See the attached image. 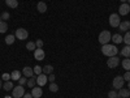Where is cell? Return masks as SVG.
<instances>
[{
    "label": "cell",
    "instance_id": "obj_1",
    "mask_svg": "<svg viewBox=\"0 0 130 98\" xmlns=\"http://www.w3.org/2000/svg\"><path fill=\"white\" fill-rule=\"evenodd\" d=\"M117 46L116 45H109V43H107V45H103L102 46V54L108 58H111V56H117Z\"/></svg>",
    "mask_w": 130,
    "mask_h": 98
},
{
    "label": "cell",
    "instance_id": "obj_2",
    "mask_svg": "<svg viewBox=\"0 0 130 98\" xmlns=\"http://www.w3.org/2000/svg\"><path fill=\"white\" fill-rule=\"evenodd\" d=\"M112 38V34L108 30H103L100 34H99V38H98V41H99V43L103 46V45H107V43H109Z\"/></svg>",
    "mask_w": 130,
    "mask_h": 98
},
{
    "label": "cell",
    "instance_id": "obj_3",
    "mask_svg": "<svg viewBox=\"0 0 130 98\" xmlns=\"http://www.w3.org/2000/svg\"><path fill=\"white\" fill-rule=\"evenodd\" d=\"M12 90H13V92H12V98H21V97H24V94L26 93L22 85L14 86V88H13Z\"/></svg>",
    "mask_w": 130,
    "mask_h": 98
},
{
    "label": "cell",
    "instance_id": "obj_4",
    "mask_svg": "<svg viewBox=\"0 0 130 98\" xmlns=\"http://www.w3.org/2000/svg\"><path fill=\"white\" fill-rule=\"evenodd\" d=\"M124 84H125V80H124L122 76H116V77L113 79V81H112V85H113V88L116 90L124 88Z\"/></svg>",
    "mask_w": 130,
    "mask_h": 98
},
{
    "label": "cell",
    "instance_id": "obj_5",
    "mask_svg": "<svg viewBox=\"0 0 130 98\" xmlns=\"http://www.w3.org/2000/svg\"><path fill=\"white\" fill-rule=\"evenodd\" d=\"M121 24V18H120V15L117 13H112L109 16V25L112 28H118V25Z\"/></svg>",
    "mask_w": 130,
    "mask_h": 98
},
{
    "label": "cell",
    "instance_id": "obj_6",
    "mask_svg": "<svg viewBox=\"0 0 130 98\" xmlns=\"http://www.w3.org/2000/svg\"><path fill=\"white\" fill-rule=\"evenodd\" d=\"M16 38L17 39H21V41H25V39H27V37H29V33H27V30L26 29H24V28H18L17 30H16Z\"/></svg>",
    "mask_w": 130,
    "mask_h": 98
},
{
    "label": "cell",
    "instance_id": "obj_7",
    "mask_svg": "<svg viewBox=\"0 0 130 98\" xmlns=\"http://www.w3.org/2000/svg\"><path fill=\"white\" fill-rule=\"evenodd\" d=\"M127 13H130V4L127 3H122L118 8V15L120 16H126Z\"/></svg>",
    "mask_w": 130,
    "mask_h": 98
},
{
    "label": "cell",
    "instance_id": "obj_8",
    "mask_svg": "<svg viewBox=\"0 0 130 98\" xmlns=\"http://www.w3.org/2000/svg\"><path fill=\"white\" fill-rule=\"evenodd\" d=\"M118 64H120V59H118L117 56H111V58H108V60H107V65L109 68H116Z\"/></svg>",
    "mask_w": 130,
    "mask_h": 98
},
{
    "label": "cell",
    "instance_id": "obj_9",
    "mask_svg": "<svg viewBox=\"0 0 130 98\" xmlns=\"http://www.w3.org/2000/svg\"><path fill=\"white\" fill-rule=\"evenodd\" d=\"M47 81H48L47 75H44V73H40L39 76H37V84H38L39 86H44V85L47 84Z\"/></svg>",
    "mask_w": 130,
    "mask_h": 98
},
{
    "label": "cell",
    "instance_id": "obj_10",
    "mask_svg": "<svg viewBox=\"0 0 130 98\" xmlns=\"http://www.w3.org/2000/svg\"><path fill=\"white\" fill-rule=\"evenodd\" d=\"M44 56H46V54H44V50L43 48H37L34 50V58L35 60H44Z\"/></svg>",
    "mask_w": 130,
    "mask_h": 98
},
{
    "label": "cell",
    "instance_id": "obj_11",
    "mask_svg": "<svg viewBox=\"0 0 130 98\" xmlns=\"http://www.w3.org/2000/svg\"><path fill=\"white\" fill-rule=\"evenodd\" d=\"M42 94H43V90L40 89V86H38V88H31V95H32V98H40L42 97Z\"/></svg>",
    "mask_w": 130,
    "mask_h": 98
},
{
    "label": "cell",
    "instance_id": "obj_12",
    "mask_svg": "<svg viewBox=\"0 0 130 98\" xmlns=\"http://www.w3.org/2000/svg\"><path fill=\"white\" fill-rule=\"evenodd\" d=\"M118 98H129L130 97V90L129 89H124V88H121V89H118Z\"/></svg>",
    "mask_w": 130,
    "mask_h": 98
},
{
    "label": "cell",
    "instance_id": "obj_13",
    "mask_svg": "<svg viewBox=\"0 0 130 98\" xmlns=\"http://www.w3.org/2000/svg\"><path fill=\"white\" fill-rule=\"evenodd\" d=\"M118 29H120L121 31H129L130 29V21H121V24L118 25Z\"/></svg>",
    "mask_w": 130,
    "mask_h": 98
},
{
    "label": "cell",
    "instance_id": "obj_14",
    "mask_svg": "<svg viewBox=\"0 0 130 98\" xmlns=\"http://www.w3.org/2000/svg\"><path fill=\"white\" fill-rule=\"evenodd\" d=\"M22 73H24V76H26V77H32V76H34V69H32L31 67H25Z\"/></svg>",
    "mask_w": 130,
    "mask_h": 98
},
{
    "label": "cell",
    "instance_id": "obj_15",
    "mask_svg": "<svg viewBox=\"0 0 130 98\" xmlns=\"http://www.w3.org/2000/svg\"><path fill=\"white\" fill-rule=\"evenodd\" d=\"M111 41L115 43V45H118V43H121L124 41V37H121L120 34H113L112 38H111Z\"/></svg>",
    "mask_w": 130,
    "mask_h": 98
},
{
    "label": "cell",
    "instance_id": "obj_16",
    "mask_svg": "<svg viewBox=\"0 0 130 98\" xmlns=\"http://www.w3.org/2000/svg\"><path fill=\"white\" fill-rule=\"evenodd\" d=\"M37 8H38V12L44 13L46 10H47V4H46L44 2H39V3H38V5H37Z\"/></svg>",
    "mask_w": 130,
    "mask_h": 98
},
{
    "label": "cell",
    "instance_id": "obj_17",
    "mask_svg": "<svg viewBox=\"0 0 130 98\" xmlns=\"http://www.w3.org/2000/svg\"><path fill=\"white\" fill-rule=\"evenodd\" d=\"M121 55L125 56V58H129V59H130V46L125 45V47L121 48Z\"/></svg>",
    "mask_w": 130,
    "mask_h": 98
},
{
    "label": "cell",
    "instance_id": "obj_18",
    "mask_svg": "<svg viewBox=\"0 0 130 98\" xmlns=\"http://www.w3.org/2000/svg\"><path fill=\"white\" fill-rule=\"evenodd\" d=\"M13 88H14V86H13V82H12V81H9V80H8V81H5V82L3 84V89H4V90H7V92H10Z\"/></svg>",
    "mask_w": 130,
    "mask_h": 98
},
{
    "label": "cell",
    "instance_id": "obj_19",
    "mask_svg": "<svg viewBox=\"0 0 130 98\" xmlns=\"http://www.w3.org/2000/svg\"><path fill=\"white\" fill-rule=\"evenodd\" d=\"M21 77V71H13L10 73V79L12 81H18V79Z\"/></svg>",
    "mask_w": 130,
    "mask_h": 98
},
{
    "label": "cell",
    "instance_id": "obj_20",
    "mask_svg": "<svg viewBox=\"0 0 130 98\" xmlns=\"http://www.w3.org/2000/svg\"><path fill=\"white\" fill-rule=\"evenodd\" d=\"M5 4L9 8H13V9L18 7V2H17V0H5Z\"/></svg>",
    "mask_w": 130,
    "mask_h": 98
},
{
    "label": "cell",
    "instance_id": "obj_21",
    "mask_svg": "<svg viewBox=\"0 0 130 98\" xmlns=\"http://www.w3.org/2000/svg\"><path fill=\"white\" fill-rule=\"evenodd\" d=\"M43 73H44V75H51V73H53V67H52L51 64L44 65V68H43Z\"/></svg>",
    "mask_w": 130,
    "mask_h": 98
},
{
    "label": "cell",
    "instance_id": "obj_22",
    "mask_svg": "<svg viewBox=\"0 0 130 98\" xmlns=\"http://www.w3.org/2000/svg\"><path fill=\"white\" fill-rule=\"evenodd\" d=\"M14 41H16V35H13V34H9V35L5 37V43L7 45H13Z\"/></svg>",
    "mask_w": 130,
    "mask_h": 98
},
{
    "label": "cell",
    "instance_id": "obj_23",
    "mask_svg": "<svg viewBox=\"0 0 130 98\" xmlns=\"http://www.w3.org/2000/svg\"><path fill=\"white\" fill-rule=\"evenodd\" d=\"M35 82H37V76L34 75V76H32V77H30L29 80H27V86H29V88H34V85H35Z\"/></svg>",
    "mask_w": 130,
    "mask_h": 98
},
{
    "label": "cell",
    "instance_id": "obj_24",
    "mask_svg": "<svg viewBox=\"0 0 130 98\" xmlns=\"http://www.w3.org/2000/svg\"><path fill=\"white\" fill-rule=\"evenodd\" d=\"M122 67L125 71H130V59L129 58H125L122 60Z\"/></svg>",
    "mask_w": 130,
    "mask_h": 98
},
{
    "label": "cell",
    "instance_id": "obj_25",
    "mask_svg": "<svg viewBox=\"0 0 130 98\" xmlns=\"http://www.w3.org/2000/svg\"><path fill=\"white\" fill-rule=\"evenodd\" d=\"M26 48H27L29 51H34V50H37L35 42H27V43H26Z\"/></svg>",
    "mask_w": 130,
    "mask_h": 98
},
{
    "label": "cell",
    "instance_id": "obj_26",
    "mask_svg": "<svg viewBox=\"0 0 130 98\" xmlns=\"http://www.w3.org/2000/svg\"><path fill=\"white\" fill-rule=\"evenodd\" d=\"M7 30H8L7 22H5V21H2V22H0V33H5Z\"/></svg>",
    "mask_w": 130,
    "mask_h": 98
},
{
    "label": "cell",
    "instance_id": "obj_27",
    "mask_svg": "<svg viewBox=\"0 0 130 98\" xmlns=\"http://www.w3.org/2000/svg\"><path fill=\"white\" fill-rule=\"evenodd\" d=\"M32 69H34V75H35V76H39L40 73H43V68L40 67V65H35Z\"/></svg>",
    "mask_w": 130,
    "mask_h": 98
},
{
    "label": "cell",
    "instance_id": "obj_28",
    "mask_svg": "<svg viewBox=\"0 0 130 98\" xmlns=\"http://www.w3.org/2000/svg\"><path fill=\"white\" fill-rule=\"evenodd\" d=\"M27 84V77H26V76H21V77L18 79V85H26Z\"/></svg>",
    "mask_w": 130,
    "mask_h": 98
},
{
    "label": "cell",
    "instance_id": "obj_29",
    "mask_svg": "<svg viewBox=\"0 0 130 98\" xmlns=\"http://www.w3.org/2000/svg\"><path fill=\"white\" fill-rule=\"evenodd\" d=\"M122 42H125V45L130 46V31H126V34H125V37H124V41H122Z\"/></svg>",
    "mask_w": 130,
    "mask_h": 98
},
{
    "label": "cell",
    "instance_id": "obj_30",
    "mask_svg": "<svg viewBox=\"0 0 130 98\" xmlns=\"http://www.w3.org/2000/svg\"><path fill=\"white\" fill-rule=\"evenodd\" d=\"M50 90H51V92H53V93H56V92L59 90V86H57V84H55V82H51V84H50Z\"/></svg>",
    "mask_w": 130,
    "mask_h": 98
},
{
    "label": "cell",
    "instance_id": "obj_31",
    "mask_svg": "<svg viewBox=\"0 0 130 98\" xmlns=\"http://www.w3.org/2000/svg\"><path fill=\"white\" fill-rule=\"evenodd\" d=\"M108 97H109V98H118V93H117V90L113 89V90H111V92H108Z\"/></svg>",
    "mask_w": 130,
    "mask_h": 98
},
{
    "label": "cell",
    "instance_id": "obj_32",
    "mask_svg": "<svg viewBox=\"0 0 130 98\" xmlns=\"http://www.w3.org/2000/svg\"><path fill=\"white\" fill-rule=\"evenodd\" d=\"M35 45H37V48H42L43 47V41L42 39H37L35 41Z\"/></svg>",
    "mask_w": 130,
    "mask_h": 98
},
{
    "label": "cell",
    "instance_id": "obj_33",
    "mask_svg": "<svg viewBox=\"0 0 130 98\" xmlns=\"http://www.w3.org/2000/svg\"><path fill=\"white\" fill-rule=\"evenodd\" d=\"M0 17H2V20H3V21H5V20H8V18L10 17V15H9L8 12H3V15L0 16Z\"/></svg>",
    "mask_w": 130,
    "mask_h": 98
},
{
    "label": "cell",
    "instance_id": "obj_34",
    "mask_svg": "<svg viewBox=\"0 0 130 98\" xmlns=\"http://www.w3.org/2000/svg\"><path fill=\"white\" fill-rule=\"evenodd\" d=\"M122 77H124V80H125V81H130V71H126V72H125V75L122 76Z\"/></svg>",
    "mask_w": 130,
    "mask_h": 98
},
{
    "label": "cell",
    "instance_id": "obj_35",
    "mask_svg": "<svg viewBox=\"0 0 130 98\" xmlns=\"http://www.w3.org/2000/svg\"><path fill=\"white\" fill-rule=\"evenodd\" d=\"M9 79H10V75L9 73H3V80L4 81H8Z\"/></svg>",
    "mask_w": 130,
    "mask_h": 98
},
{
    "label": "cell",
    "instance_id": "obj_36",
    "mask_svg": "<svg viewBox=\"0 0 130 98\" xmlns=\"http://www.w3.org/2000/svg\"><path fill=\"white\" fill-rule=\"evenodd\" d=\"M48 81H52V82H55V75L51 73L50 75V77H48Z\"/></svg>",
    "mask_w": 130,
    "mask_h": 98
},
{
    "label": "cell",
    "instance_id": "obj_37",
    "mask_svg": "<svg viewBox=\"0 0 130 98\" xmlns=\"http://www.w3.org/2000/svg\"><path fill=\"white\" fill-rule=\"evenodd\" d=\"M24 98H32V95H31V93H25Z\"/></svg>",
    "mask_w": 130,
    "mask_h": 98
},
{
    "label": "cell",
    "instance_id": "obj_38",
    "mask_svg": "<svg viewBox=\"0 0 130 98\" xmlns=\"http://www.w3.org/2000/svg\"><path fill=\"white\" fill-rule=\"evenodd\" d=\"M3 88V81H2V79H0V89Z\"/></svg>",
    "mask_w": 130,
    "mask_h": 98
},
{
    "label": "cell",
    "instance_id": "obj_39",
    "mask_svg": "<svg viewBox=\"0 0 130 98\" xmlns=\"http://www.w3.org/2000/svg\"><path fill=\"white\" fill-rule=\"evenodd\" d=\"M127 89L130 90V81H127Z\"/></svg>",
    "mask_w": 130,
    "mask_h": 98
},
{
    "label": "cell",
    "instance_id": "obj_40",
    "mask_svg": "<svg viewBox=\"0 0 130 98\" xmlns=\"http://www.w3.org/2000/svg\"><path fill=\"white\" fill-rule=\"evenodd\" d=\"M121 2H122V3H127V0H121Z\"/></svg>",
    "mask_w": 130,
    "mask_h": 98
},
{
    "label": "cell",
    "instance_id": "obj_41",
    "mask_svg": "<svg viewBox=\"0 0 130 98\" xmlns=\"http://www.w3.org/2000/svg\"><path fill=\"white\" fill-rule=\"evenodd\" d=\"M127 4H130V0H127Z\"/></svg>",
    "mask_w": 130,
    "mask_h": 98
},
{
    "label": "cell",
    "instance_id": "obj_42",
    "mask_svg": "<svg viewBox=\"0 0 130 98\" xmlns=\"http://www.w3.org/2000/svg\"><path fill=\"white\" fill-rule=\"evenodd\" d=\"M2 21H3V20H2V17H0V22H2Z\"/></svg>",
    "mask_w": 130,
    "mask_h": 98
},
{
    "label": "cell",
    "instance_id": "obj_43",
    "mask_svg": "<svg viewBox=\"0 0 130 98\" xmlns=\"http://www.w3.org/2000/svg\"><path fill=\"white\" fill-rule=\"evenodd\" d=\"M5 98H12V97H5Z\"/></svg>",
    "mask_w": 130,
    "mask_h": 98
}]
</instances>
